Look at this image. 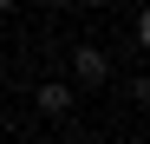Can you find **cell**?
I'll list each match as a JSON object with an SVG mask.
<instances>
[{"label":"cell","mask_w":150,"mask_h":144,"mask_svg":"<svg viewBox=\"0 0 150 144\" xmlns=\"http://www.w3.org/2000/svg\"><path fill=\"white\" fill-rule=\"evenodd\" d=\"M7 7H13V0H0V13H7Z\"/></svg>","instance_id":"3"},{"label":"cell","mask_w":150,"mask_h":144,"mask_svg":"<svg viewBox=\"0 0 150 144\" xmlns=\"http://www.w3.org/2000/svg\"><path fill=\"white\" fill-rule=\"evenodd\" d=\"M33 105H39L46 118H65V111H72V85H65V79H46V85L33 92Z\"/></svg>","instance_id":"2"},{"label":"cell","mask_w":150,"mask_h":144,"mask_svg":"<svg viewBox=\"0 0 150 144\" xmlns=\"http://www.w3.org/2000/svg\"><path fill=\"white\" fill-rule=\"evenodd\" d=\"M72 79L79 85H105L111 79V59L98 53V46H79V53H72Z\"/></svg>","instance_id":"1"}]
</instances>
